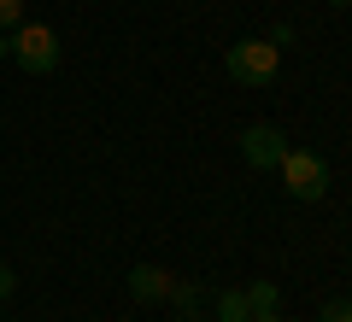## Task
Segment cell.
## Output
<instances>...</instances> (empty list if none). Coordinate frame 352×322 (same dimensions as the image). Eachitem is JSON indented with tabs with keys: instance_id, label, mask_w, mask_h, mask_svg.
Returning a JSON list of instances; mask_svg holds the SVG:
<instances>
[{
	"instance_id": "5bb4252c",
	"label": "cell",
	"mask_w": 352,
	"mask_h": 322,
	"mask_svg": "<svg viewBox=\"0 0 352 322\" xmlns=\"http://www.w3.org/2000/svg\"><path fill=\"white\" fill-rule=\"evenodd\" d=\"M252 322H282V317H276V310H264V317H252Z\"/></svg>"
},
{
	"instance_id": "8fae6325",
	"label": "cell",
	"mask_w": 352,
	"mask_h": 322,
	"mask_svg": "<svg viewBox=\"0 0 352 322\" xmlns=\"http://www.w3.org/2000/svg\"><path fill=\"white\" fill-rule=\"evenodd\" d=\"M264 41H270V47H288V41H294V24H276V30H270Z\"/></svg>"
},
{
	"instance_id": "ba28073f",
	"label": "cell",
	"mask_w": 352,
	"mask_h": 322,
	"mask_svg": "<svg viewBox=\"0 0 352 322\" xmlns=\"http://www.w3.org/2000/svg\"><path fill=\"white\" fill-rule=\"evenodd\" d=\"M170 299H176V310H200V287H188V281H170Z\"/></svg>"
},
{
	"instance_id": "8992f818",
	"label": "cell",
	"mask_w": 352,
	"mask_h": 322,
	"mask_svg": "<svg viewBox=\"0 0 352 322\" xmlns=\"http://www.w3.org/2000/svg\"><path fill=\"white\" fill-rule=\"evenodd\" d=\"M217 322H252L247 287H223V293H217Z\"/></svg>"
},
{
	"instance_id": "7c38bea8",
	"label": "cell",
	"mask_w": 352,
	"mask_h": 322,
	"mask_svg": "<svg viewBox=\"0 0 352 322\" xmlns=\"http://www.w3.org/2000/svg\"><path fill=\"white\" fill-rule=\"evenodd\" d=\"M12 287H18V275L6 270V264H0V299H12Z\"/></svg>"
},
{
	"instance_id": "9c48e42d",
	"label": "cell",
	"mask_w": 352,
	"mask_h": 322,
	"mask_svg": "<svg viewBox=\"0 0 352 322\" xmlns=\"http://www.w3.org/2000/svg\"><path fill=\"white\" fill-rule=\"evenodd\" d=\"M24 24V0H0V30H18Z\"/></svg>"
},
{
	"instance_id": "52a82bcc",
	"label": "cell",
	"mask_w": 352,
	"mask_h": 322,
	"mask_svg": "<svg viewBox=\"0 0 352 322\" xmlns=\"http://www.w3.org/2000/svg\"><path fill=\"white\" fill-rule=\"evenodd\" d=\"M276 299H282V293H276V281H252V287H247V305H252V317L276 310Z\"/></svg>"
},
{
	"instance_id": "277c9868",
	"label": "cell",
	"mask_w": 352,
	"mask_h": 322,
	"mask_svg": "<svg viewBox=\"0 0 352 322\" xmlns=\"http://www.w3.org/2000/svg\"><path fill=\"white\" fill-rule=\"evenodd\" d=\"M282 152H288V135H282L276 124H247L241 129V159H247L252 170H276Z\"/></svg>"
},
{
	"instance_id": "30bf717a",
	"label": "cell",
	"mask_w": 352,
	"mask_h": 322,
	"mask_svg": "<svg viewBox=\"0 0 352 322\" xmlns=\"http://www.w3.org/2000/svg\"><path fill=\"white\" fill-rule=\"evenodd\" d=\"M323 322H352V299H323Z\"/></svg>"
},
{
	"instance_id": "4fadbf2b",
	"label": "cell",
	"mask_w": 352,
	"mask_h": 322,
	"mask_svg": "<svg viewBox=\"0 0 352 322\" xmlns=\"http://www.w3.org/2000/svg\"><path fill=\"white\" fill-rule=\"evenodd\" d=\"M6 53H12V36H6V30H0V59H6Z\"/></svg>"
},
{
	"instance_id": "7a4b0ae2",
	"label": "cell",
	"mask_w": 352,
	"mask_h": 322,
	"mask_svg": "<svg viewBox=\"0 0 352 322\" xmlns=\"http://www.w3.org/2000/svg\"><path fill=\"white\" fill-rule=\"evenodd\" d=\"M12 65L30 71V76L59 71V36H53L47 24H18L12 30Z\"/></svg>"
},
{
	"instance_id": "5b68a950",
	"label": "cell",
	"mask_w": 352,
	"mask_h": 322,
	"mask_svg": "<svg viewBox=\"0 0 352 322\" xmlns=\"http://www.w3.org/2000/svg\"><path fill=\"white\" fill-rule=\"evenodd\" d=\"M129 299H141V305L170 299V275H164L159 264H135V270H129Z\"/></svg>"
},
{
	"instance_id": "9a60e30c",
	"label": "cell",
	"mask_w": 352,
	"mask_h": 322,
	"mask_svg": "<svg viewBox=\"0 0 352 322\" xmlns=\"http://www.w3.org/2000/svg\"><path fill=\"white\" fill-rule=\"evenodd\" d=\"M323 6H352V0H323Z\"/></svg>"
},
{
	"instance_id": "6da1fadb",
	"label": "cell",
	"mask_w": 352,
	"mask_h": 322,
	"mask_svg": "<svg viewBox=\"0 0 352 322\" xmlns=\"http://www.w3.org/2000/svg\"><path fill=\"white\" fill-rule=\"evenodd\" d=\"M276 65H282V47H270L264 36H241L235 47L223 53V71L235 76L241 88H270L276 82Z\"/></svg>"
},
{
	"instance_id": "3957f363",
	"label": "cell",
	"mask_w": 352,
	"mask_h": 322,
	"mask_svg": "<svg viewBox=\"0 0 352 322\" xmlns=\"http://www.w3.org/2000/svg\"><path fill=\"white\" fill-rule=\"evenodd\" d=\"M276 170H282V182H288V194H294V199H305V205L329 194V164L317 159V152H300V147H288Z\"/></svg>"
}]
</instances>
